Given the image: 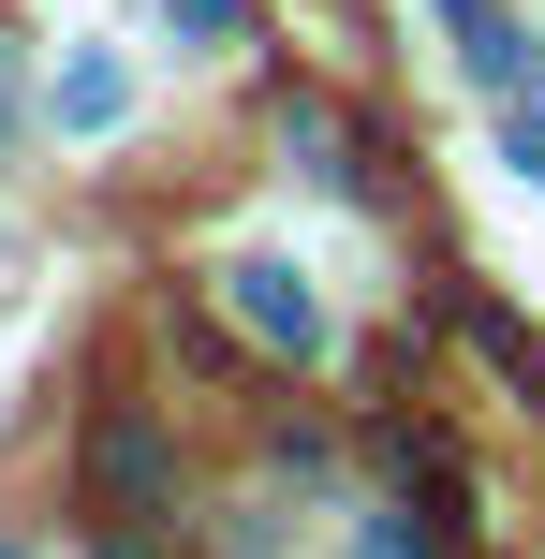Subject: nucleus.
<instances>
[{
	"label": "nucleus",
	"mask_w": 545,
	"mask_h": 559,
	"mask_svg": "<svg viewBox=\"0 0 545 559\" xmlns=\"http://www.w3.org/2000/svg\"><path fill=\"white\" fill-rule=\"evenodd\" d=\"M0 559H15V545H0Z\"/></svg>",
	"instance_id": "9"
},
{
	"label": "nucleus",
	"mask_w": 545,
	"mask_h": 559,
	"mask_svg": "<svg viewBox=\"0 0 545 559\" xmlns=\"http://www.w3.org/2000/svg\"><path fill=\"white\" fill-rule=\"evenodd\" d=\"M88 486H104V501L118 515H163V427H147V413H104V427H88ZM118 515H104V531H118Z\"/></svg>",
	"instance_id": "3"
},
{
	"label": "nucleus",
	"mask_w": 545,
	"mask_h": 559,
	"mask_svg": "<svg viewBox=\"0 0 545 559\" xmlns=\"http://www.w3.org/2000/svg\"><path fill=\"white\" fill-rule=\"evenodd\" d=\"M0 133H15V59H0Z\"/></svg>",
	"instance_id": "8"
},
{
	"label": "nucleus",
	"mask_w": 545,
	"mask_h": 559,
	"mask_svg": "<svg viewBox=\"0 0 545 559\" xmlns=\"http://www.w3.org/2000/svg\"><path fill=\"white\" fill-rule=\"evenodd\" d=\"M222 295H236V324H251L265 354H324V295H310V265L251 251V265H222Z\"/></svg>",
	"instance_id": "1"
},
{
	"label": "nucleus",
	"mask_w": 545,
	"mask_h": 559,
	"mask_svg": "<svg viewBox=\"0 0 545 559\" xmlns=\"http://www.w3.org/2000/svg\"><path fill=\"white\" fill-rule=\"evenodd\" d=\"M177 29H192V45H236V29H251V0H163Z\"/></svg>",
	"instance_id": "7"
},
{
	"label": "nucleus",
	"mask_w": 545,
	"mask_h": 559,
	"mask_svg": "<svg viewBox=\"0 0 545 559\" xmlns=\"http://www.w3.org/2000/svg\"><path fill=\"white\" fill-rule=\"evenodd\" d=\"M472 338H487V354H501V383H517L531 413H545V338L517 324V309H472Z\"/></svg>",
	"instance_id": "5"
},
{
	"label": "nucleus",
	"mask_w": 545,
	"mask_h": 559,
	"mask_svg": "<svg viewBox=\"0 0 545 559\" xmlns=\"http://www.w3.org/2000/svg\"><path fill=\"white\" fill-rule=\"evenodd\" d=\"M295 177H369V147H354L324 104H295Z\"/></svg>",
	"instance_id": "6"
},
{
	"label": "nucleus",
	"mask_w": 545,
	"mask_h": 559,
	"mask_svg": "<svg viewBox=\"0 0 545 559\" xmlns=\"http://www.w3.org/2000/svg\"><path fill=\"white\" fill-rule=\"evenodd\" d=\"M442 45H458V74H472V88H501V104H531V74H545L531 29L501 15V0H442Z\"/></svg>",
	"instance_id": "2"
},
{
	"label": "nucleus",
	"mask_w": 545,
	"mask_h": 559,
	"mask_svg": "<svg viewBox=\"0 0 545 559\" xmlns=\"http://www.w3.org/2000/svg\"><path fill=\"white\" fill-rule=\"evenodd\" d=\"M118 104H133V74H118L104 45H74V59H59V133H118Z\"/></svg>",
	"instance_id": "4"
}]
</instances>
